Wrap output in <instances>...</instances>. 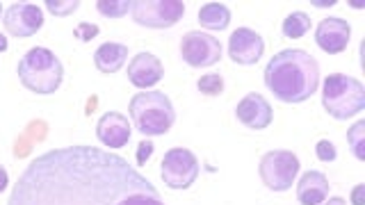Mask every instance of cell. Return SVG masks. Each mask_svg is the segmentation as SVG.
I'll list each match as a JSON object with an SVG mask.
<instances>
[{
    "instance_id": "cell-6",
    "label": "cell",
    "mask_w": 365,
    "mask_h": 205,
    "mask_svg": "<svg viewBox=\"0 0 365 205\" xmlns=\"http://www.w3.org/2000/svg\"><path fill=\"white\" fill-rule=\"evenodd\" d=\"M299 157L292 151H269L260 157L258 174L262 185L272 191H288L299 176Z\"/></svg>"
},
{
    "instance_id": "cell-24",
    "label": "cell",
    "mask_w": 365,
    "mask_h": 205,
    "mask_svg": "<svg viewBox=\"0 0 365 205\" xmlns=\"http://www.w3.org/2000/svg\"><path fill=\"white\" fill-rule=\"evenodd\" d=\"M315 155L319 162H334V159L338 157V151H336V146L334 142H329V140H319L317 146H315Z\"/></svg>"
},
{
    "instance_id": "cell-14",
    "label": "cell",
    "mask_w": 365,
    "mask_h": 205,
    "mask_svg": "<svg viewBox=\"0 0 365 205\" xmlns=\"http://www.w3.org/2000/svg\"><path fill=\"white\" fill-rule=\"evenodd\" d=\"M235 117L240 123L247 125V128H251V130H265L274 119V112H272V105L265 98H262L260 94H256V91H251V94H247L242 100L237 102Z\"/></svg>"
},
{
    "instance_id": "cell-31",
    "label": "cell",
    "mask_w": 365,
    "mask_h": 205,
    "mask_svg": "<svg viewBox=\"0 0 365 205\" xmlns=\"http://www.w3.org/2000/svg\"><path fill=\"white\" fill-rule=\"evenodd\" d=\"M315 7H331V5H336V0H331V3H313Z\"/></svg>"
},
{
    "instance_id": "cell-3",
    "label": "cell",
    "mask_w": 365,
    "mask_h": 205,
    "mask_svg": "<svg viewBox=\"0 0 365 205\" xmlns=\"http://www.w3.org/2000/svg\"><path fill=\"white\" fill-rule=\"evenodd\" d=\"M16 73L23 87L34 91V94L46 96L55 94L60 89L64 80V66L53 51L37 46V48H30L19 60Z\"/></svg>"
},
{
    "instance_id": "cell-8",
    "label": "cell",
    "mask_w": 365,
    "mask_h": 205,
    "mask_svg": "<svg viewBox=\"0 0 365 205\" xmlns=\"http://www.w3.org/2000/svg\"><path fill=\"white\" fill-rule=\"evenodd\" d=\"M160 176L169 189H187L199 178V159L190 148H169L160 164Z\"/></svg>"
},
{
    "instance_id": "cell-2",
    "label": "cell",
    "mask_w": 365,
    "mask_h": 205,
    "mask_svg": "<svg viewBox=\"0 0 365 205\" xmlns=\"http://www.w3.org/2000/svg\"><path fill=\"white\" fill-rule=\"evenodd\" d=\"M265 87L281 102H304L319 87V64L302 48H285L267 62Z\"/></svg>"
},
{
    "instance_id": "cell-22",
    "label": "cell",
    "mask_w": 365,
    "mask_h": 205,
    "mask_svg": "<svg viewBox=\"0 0 365 205\" xmlns=\"http://www.w3.org/2000/svg\"><path fill=\"white\" fill-rule=\"evenodd\" d=\"M197 89L205 96H220L224 91V78L220 73H208L197 80Z\"/></svg>"
},
{
    "instance_id": "cell-7",
    "label": "cell",
    "mask_w": 365,
    "mask_h": 205,
    "mask_svg": "<svg viewBox=\"0 0 365 205\" xmlns=\"http://www.w3.org/2000/svg\"><path fill=\"white\" fill-rule=\"evenodd\" d=\"M130 14L137 26L151 30H165V28H174L182 19L185 5L180 0H135Z\"/></svg>"
},
{
    "instance_id": "cell-20",
    "label": "cell",
    "mask_w": 365,
    "mask_h": 205,
    "mask_svg": "<svg viewBox=\"0 0 365 205\" xmlns=\"http://www.w3.org/2000/svg\"><path fill=\"white\" fill-rule=\"evenodd\" d=\"M130 7H133L130 0H98L96 3L98 14L106 19H121L128 14Z\"/></svg>"
},
{
    "instance_id": "cell-21",
    "label": "cell",
    "mask_w": 365,
    "mask_h": 205,
    "mask_svg": "<svg viewBox=\"0 0 365 205\" xmlns=\"http://www.w3.org/2000/svg\"><path fill=\"white\" fill-rule=\"evenodd\" d=\"M347 144L356 159H365V121H356L347 132Z\"/></svg>"
},
{
    "instance_id": "cell-23",
    "label": "cell",
    "mask_w": 365,
    "mask_h": 205,
    "mask_svg": "<svg viewBox=\"0 0 365 205\" xmlns=\"http://www.w3.org/2000/svg\"><path fill=\"white\" fill-rule=\"evenodd\" d=\"M43 5L53 16H68L80 7V0H46Z\"/></svg>"
},
{
    "instance_id": "cell-9",
    "label": "cell",
    "mask_w": 365,
    "mask_h": 205,
    "mask_svg": "<svg viewBox=\"0 0 365 205\" xmlns=\"http://www.w3.org/2000/svg\"><path fill=\"white\" fill-rule=\"evenodd\" d=\"M180 57L192 68H208L222 60V43L208 32L192 30L180 41Z\"/></svg>"
},
{
    "instance_id": "cell-32",
    "label": "cell",
    "mask_w": 365,
    "mask_h": 205,
    "mask_svg": "<svg viewBox=\"0 0 365 205\" xmlns=\"http://www.w3.org/2000/svg\"><path fill=\"white\" fill-rule=\"evenodd\" d=\"M0 16H3V5H0Z\"/></svg>"
},
{
    "instance_id": "cell-19",
    "label": "cell",
    "mask_w": 365,
    "mask_h": 205,
    "mask_svg": "<svg viewBox=\"0 0 365 205\" xmlns=\"http://www.w3.org/2000/svg\"><path fill=\"white\" fill-rule=\"evenodd\" d=\"M311 30V16L306 11H292L290 16H285L281 23V32L285 39H302L304 34Z\"/></svg>"
},
{
    "instance_id": "cell-18",
    "label": "cell",
    "mask_w": 365,
    "mask_h": 205,
    "mask_svg": "<svg viewBox=\"0 0 365 205\" xmlns=\"http://www.w3.org/2000/svg\"><path fill=\"white\" fill-rule=\"evenodd\" d=\"M199 23L205 30H226L231 23V9L222 3H208L199 9Z\"/></svg>"
},
{
    "instance_id": "cell-26",
    "label": "cell",
    "mask_w": 365,
    "mask_h": 205,
    "mask_svg": "<svg viewBox=\"0 0 365 205\" xmlns=\"http://www.w3.org/2000/svg\"><path fill=\"white\" fill-rule=\"evenodd\" d=\"M153 155V142H148L144 137V142H140V146H137V164L144 167L146 159Z\"/></svg>"
},
{
    "instance_id": "cell-11",
    "label": "cell",
    "mask_w": 365,
    "mask_h": 205,
    "mask_svg": "<svg viewBox=\"0 0 365 205\" xmlns=\"http://www.w3.org/2000/svg\"><path fill=\"white\" fill-rule=\"evenodd\" d=\"M262 53H265V39L256 30L237 28L228 37V57L240 66L256 64L262 57Z\"/></svg>"
},
{
    "instance_id": "cell-17",
    "label": "cell",
    "mask_w": 365,
    "mask_h": 205,
    "mask_svg": "<svg viewBox=\"0 0 365 205\" xmlns=\"http://www.w3.org/2000/svg\"><path fill=\"white\" fill-rule=\"evenodd\" d=\"M125 60H128V46L125 43L108 41L98 46L94 53V64L101 73H117L119 68H123Z\"/></svg>"
},
{
    "instance_id": "cell-4",
    "label": "cell",
    "mask_w": 365,
    "mask_h": 205,
    "mask_svg": "<svg viewBox=\"0 0 365 205\" xmlns=\"http://www.w3.org/2000/svg\"><path fill=\"white\" fill-rule=\"evenodd\" d=\"M130 119L135 128L144 137H158L171 130V125L176 121V112L171 105L169 96L163 91H140L130 98Z\"/></svg>"
},
{
    "instance_id": "cell-30",
    "label": "cell",
    "mask_w": 365,
    "mask_h": 205,
    "mask_svg": "<svg viewBox=\"0 0 365 205\" xmlns=\"http://www.w3.org/2000/svg\"><path fill=\"white\" fill-rule=\"evenodd\" d=\"M7 37H5V34H0V53H5L7 51Z\"/></svg>"
},
{
    "instance_id": "cell-29",
    "label": "cell",
    "mask_w": 365,
    "mask_h": 205,
    "mask_svg": "<svg viewBox=\"0 0 365 205\" xmlns=\"http://www.w3.org/2000/svg\"><path fill=\"white\" fill-rule=\"evenodd\" d=\"M319 205H347V201H345V199H340V196H334V199H329V201L319 203Z\"/></svg>"
},
{
    "instance_id": "cell-1",
    "label": "cell",
    "mask_w": 365,
    "mask_h": 205,
    "mask_svg": "<svg viewBox=\"0 0 365 205\" xmlns=\"http://www.w3.org/2000/svg\"><path fill=\"white\" fill-rule=\"evenodd\" d=\"M7 205H165L128 159L96 146L37 155L11 187Z\"/></svg>"
},
{
    "instance_id": "cell-25",
    "label": "cell",
    "mask_w": 365,
    "mask_h": 205,
    "mask_svg": "<svg viewBox=\"0 0 365 205\" xmlns=\"http://www.w3.org/2000/svg\"><path fill=\"white\" fill-rule=\"evenodd\" d=\"M73 34H76L78 41H91L98 34V28L91 26V23H80V26L73 30Z\"/></svg>"
},
{
    "instance_id": "cell-5",
    "label": "cell",
    "mask_w": 365,
    "mask_h": 205,
    "mask_svg": "<svg viewBox=\"0 0 365 205\" xmlns=\"http://www.w3.org/2000/svg\"><path fill=\"white\" fill-rule=\"evenodd\" d=\"M322 107L336 121H347L365 110V87L356 78L331 73L322 85Z\"/></svg>"
},
{
    "instance_id": "cell-16",
    "label": "cell",
    "mask_w": 365,
    "mask_h": 205,
    "mask_svg": "<svg viewBox=\"0 0 365 205\" xmlns=\"http://www.w3.org/2000/svg\"><path fill=\"white\" fill-rule=\"evenodd\" d=\"M329 199V178L322 171H306L297 182V201L302 205H319Z\"/></svg>"
},
{
    "instance_id": "cell-13",
    "label": "cell",
    "mask_w": 365,
    "mask_h": 205,
    "mask_svg": "<svg viewBox=\"0 0 365 205\" xmlns=\"http://www.w3.org/2000/svg\"><path fill=\"white\" fill-rule=\"evenodd\" d=\"M130 135H133V128H130V121L125 114L121 112H108L103 114L96 123V137L103 146L112 148V151H119L125 144L130 142Z\"/></svg>"
},
{
    "instance_id": "cell-27",
    "label": "cell",
    "mask_w": 365,
    "mask_h": 205,
    "mask_svg": "<svg viewBox=\"0 0 365 205\" xmlns=\"http://www.w3.org/2000/svg\"><path fill=\"white\" fill-rule=\"evenodd\" d=\"M351 205H365V185H363V182L354 187V191H351Z\"/></svg>"
},
{
    "instance_id": "cell-15",
    "label": "cell",
    "mask_w": 365,
    "mask_h": 205,
    "mask_svg": "<svg viewBox=\"0 0 365 205\" xmlns=\"http://www.w3.org/2000/svg\"><path fill=\"white\" fill-rule=\"evenodd\" d=\"M165 75L163 62L153 53H137L128 62V80L137 89H146L158 85Z\"/></svg>"
},
{
    "instance_id": "cell-10",
    "label": "cell",
    "mask_w": 365,
    "mask_h": 205,
    "mask_svg": "<svg viewBox=\"0 0 365 205\" xmlns=\"http://www.w3.org/2000/svg\"><path fill=\"white\" fill-rule=\"evenodd\" d=\"M3 26H5V32L11 34V37H19V39L32 37V34H37L43 26V11L41 7L32 3H14L5 11Z\"/></svg>"
},
{
    "instance_id": "cell-12",
    "label": "cell",
    "mask_w": 365,
    "mask_h": 205,
    "mask_svg": "<svg viewBox=\"0 0 365 205\" xmlns=\"http://www.w3.org/2000/svg\"><path fill=\"white\" fill-rule=\"evenodd\" d=\"M349 39H351V28L347 21H342L338 16H329L317 23L315 43L327 55H338L342 51H347Z\"/></svg>"
},
{
    "instance_id": "cell-28",
    "label": "cell",
    "mask_w": 365,
    "mask_h": 205,
    "mask_svg": "<svg viewBox=\"0 0 365 205\" xmlns=\"http://www.w3.org/2000/svg\"><path fill=\"white\" fill-rule=\"evenodd\" d=\"M9 185V176H7V169L0 164V194H3Z\"/></svg>"
}]
</instances>
